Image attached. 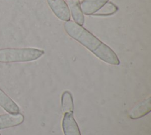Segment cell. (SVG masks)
<instances>
[{"mask_svg":"<svg viewBox=\"0 0 151 135\" xmlns=\"http://www.w3.org/2000/svg\"><path fill=\"white\" fill-rule=\"evenodd\" d=\"M24 117L22 114H3L0 115V130L17 126L24 122Z\"/></svg>","mask_w":151,"mask_h":135,"instance_id":"obj_4","label":"cell"},{"mask_svg":"<svg viewBox=\"0 0 151 135\" xmlns=\"http://www.w3.org/2000/svg\"><path fill=\"white\" fill-rule=\"evenodd\" d=\"M109 0H82L80 8L83 14L90 15L100 9Z\"/></svg>","mask_w":151,"mask_h":135,"instance_id":"obj_6","label":"cell"},{"mask_svg":"<svg viewBox=\"0 0 151 135\" xmlns=\"http://www.w3.org/2000/svg\"><path fill=\"white\" fill-rule=\"evenodd\" d=\"M44 51L35 48H4L0 49V62H27L35 60Z\"/></svg>","mask_w":151,"mask_h":135,"instance_id":"obj_2","label":"cell"},{"mask_svg":"<svg viewBox=\"0 0 151 135\" xmlns=\"http://www.w3.org/2000/svg\"><path fill=\"white\" fill-rule=\"evenodd\" d=\"M119 8L116 5L111 2H107L100 9L92 15L96 17H106L115 14Z\"/></svg>","mask_w":151,"mask_h":135,"instance_id":"obj_11","label":"cell"},{"mask_svg":"<svg viewBox=\"0 0 151 135\" xmlns=\"http://www.w3.org/2000/svg\"><path fill=\"white\" fill-rule=\"evenodd\" d=\"M151 110L150 97L136 105L130 112L129 117L132 119L140 118L150 112Z\"/></svg>","mask_w":151,"mask_h":135,"instance_id":"obj_8","label":"cell"},{"mask_svg":"<svg viewBox=\"0 0 151 135\" xmlns=\"http://www.w3.org/2000/svg\"><path fill=\"white\" fill-rule=\"evenodd\" d=\"M61 104L62 111L64 114H73L74 103L72 94L68 91L63 92L61 98Z\"/></svg>","mask_w":151,"mask_h":135,"instance_id":"obj_10","label":"cell"},{"mask_svg":"<svg viewBox=\"0 0 151 135\" xmlns=\"http://www.w3.org/2000/svg\"><path fill=\"white\" fill-rule=\"evenodd\" d=\"M0 135H1V133H0Z\"/></svg>","mask_w":151,"mask_h":135,"instance_id":"obj_12","label":"cell"},{"mask_svg":"<svg viewBox=\"0 0 151 135\" xmlns=\"http://www.w3.org/2000/svg\"><path fill=\"white\" fill-rule=\"evenodd\" d=\"M66 33L82 44L102 61L112 65H119L120 60L116 53L84 27L70 20L64 24Z\"/></svg>","mask_w":151,"mask_h":135,"instance_id":"obj_1","label":"cell"},{"mask_svg":"<svg viewBox=\"0 0 151 135\" xmlns=\"http://www.w3.org/2000/svg\"><path fill=\"white\" fill-rule=\"evenodd\" d=\"M0 106L11 114L19 113L20 109L18 105L0 88Z\"/></svg>","mask_w":151,"mask_h":135,"instance_id":"obj_9","label":"cell"},{"mask_svg":"<svg viewBox=\"0 0 151 135\" xmlns=\"http://www.w3.org/2000/svg\"><path fill=\"white\" fill-rule=\"evenodd\" d=\"M47 2L51 11L58 18L65 22L70 20V10L64 0H47Z\"/></svg>","mask_w":151,"mask_h":135,"instance_id":"obj_3","label":"cell"},{"mask_svg":"<svg viewBox=\"0 0 151 135\" xmlns=\"http://www.w3.org/2000/svg\"><path fill=\"white\" fill-rule=\"evenodd\" d=\"M62 127L64 135H81L78 126L74 118L73 114H64Z\"/></svg>","mask_w":151,"mask_h":135,"instance_id":"obj_5","label":"cell"},{"mask_svg":"<svg viewBox=\"0 0 151 135\" xmlns=\"http://www.w3.org/2000/svg\"><path fill=\"white\" fill-rule=\"evenodd\" d=\"M66 3L68 7L70 14H71L73 21L77 24L83 26L84 23V17L80 8L79 0H67Z\"/></svg>","mask_w":151,"mask_h":135,"instance_id":"obj_7","label":"cell"}]
</instances>
